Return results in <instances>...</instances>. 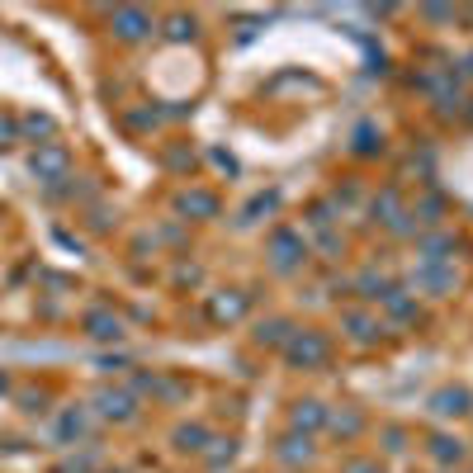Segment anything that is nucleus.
Wrapping results in <instances>:
<instances>
[{"label": "nucleus", "mask_w": 473, "mask_h": 473, "mask_svg": "<svg viewBox=\"0 0 473 473\" xmlns=\"http://www.w3.org/2000/svg\"><path fill=\"white\" fill-rule=\"evenodd\" d=\"M317 247H322L327 256H337V251H341L346 242H341V236H337V232H322V236H317Z\"/></svg>", "instance_id": "7c9ffc66"}, {"label": "nucleus", "mask_w": 473, "mask_h": 473, "mask_svg": "<svg viewBox=\"0 0 473 473\" xmlns=\"http://www.w3.org/2000/svg\"><path fill=\"white\" fill-rule=\"evenodd\" d=\"M378 307H384V317L398 322V327H417L421 322V303L412 289H402V284H388V294L378 298Z\"/></svg>", "instance_id": "20e7f679"}, {"label": "nucleus", "mask_w": 473, "mask_h": 473, "mask_svg": "<svg viewBox=\"0 0 473 473\" xmlns=\"http://www.w3.org/2000/svg\"><path fill=\"white\" fill-rule=\"evenodd\" d=\"M455 76H473V53H468V57L459 62V71H455Z\"/></svg>", "instance_id": "473e14b6"}, {"label": "nucleus", "mask_w": 473, "mask_h": 473, "mask_svg": "<svg viewBox=\"0 0 473 473\" xmlns=\"http://www.w3.org/2000/svg\"><path fill=\"white\" fill-rule=\"evenodd\" d=\"M355 152H360V156H374V152H384V137H378L374 128H360V133H355Z\"/></svg>", "instance_id": "393cba45"}, {"label": "nucleus", "mask_w": 473, "mask_h": 473, "mask_svg": "<svg viewBox=\"0 0 473 473\" xmlns=\"http://www.w3.org/2000/svg\"><path fill=\"white\" fill-rule=\"evenodd\" d=\"M341 327H346V337L355 346H374L378 337H384V317L369 313V307H350V313H341Z\"/></svg>", "instance_id": "423d86ee"}, {"label": "nucleus", "mask_w": 473, "mask_h": 473, "mask_svg": "<svg viewBox=\"0 0 473 473\" xmlns=\"http://www.w3.org/2000/svg\"><path fill=\"white\" fill-rule=\"evenodd\" d=\"M176 208L189 213V218H213V213H218V195H208V189H185L176 199Z\"/></svg>", "instance_id": "a211bd4d"}, {"label": "nucleus", "mask_w": 473, "mask_h": 473, "mask_svg": "<svg viewBox=\"0 0 473 473\" xmlns=\"http://www.w3.org/2000/svg\"><path fill=\"white\" fill-rule=\"evenodd\" d=\"M24 133H29V137H47V133H53V118H47V114H24Z\"/></svg>", "instance_id": "bb28decb"}, {"label": "nucleus", "mask_w": 473, "mask_h": 473, "mask_svg": "<svg viewBox=\"0 0 473 473\" xmlns=\"http://www.w3.org/2000/svg\"><path fill=\"white\" fill-rule=\"evenodd\" d=\"M289 426H294V431H303V436H313V431H322V426H327V408H322L317 398H303V402H294V408H289Z\"/></svg>", "instance_id": "9b49d317"}, {"label": "nucleus", "mask_w": 473, "mask_h": 473, "mask_svg": "<svg viewBox=\"0 0 473 473\" xmlns=\"http://www.w3.org/2000/svg\"><path fill=\"white\" fill-rule=\"evenodd\" d=\"M242 313H247V294H236V289L208 298V317H213V322H236Z\"/></svg>", "instance_id": "f3484780"}, {"label": "nucleus", "mask_w": 473, "mask_h": 473, "mask_svg": "<svg viewBox=\"0 0 473 473\" xmlns=\"http://www.w3.org/2000/svg\"><path fill=\"white\" fill-rule=\"evenodd\" d=\"M355 289H360V298H369V303H378V298H384V294H388V279H384V275H378V270H365L360 279H355Z\"/></svg>", "instance_id": "5701e85b"}, {"label": "nucleus", "mask_w": 473, "mask_h": 473, "mask_svg": "<svg viewBox=\"0 0 473 473\" xmlns=\"http://www.w3.org/2000/svg\"><path fill=\"white\" fill-rule=\"evenodd\" d=\"M384 449H388V455H402V449H408V431H402V426H388V431H384Z\"/></svg>", "instance_id": "cd10ccee"}, {"label": "nucleus", "mask_w": 473, "mask_h": 473, "mask_svg": "<svg viewBox=\"0 0 473 473\" xmlns=\"http://www.w3.org/2000/svg\"><path fill=\"white\" fill-rule=\"evenodd\" d=\"M19 142V128H15V118H0V147H15Z\"/></svg>", "instance_id": "c756f323"}, {"label": "nucleus", "mask_w": 473, "mask_h": 473, "mask_svg": "<svg viewBox=\"0 0 473 473\" xmlns=\"http://www.w3.org/2000/svg\"><path fill=\"white\" fill-rule=\"evenodd\" d=\"M275 204H279V195H275V189H270V195H256V199L242 208V218H236V223H242V227H251V223H260V213H275Z\"/></svg>", "instance_id": "4be33fe9"}, {"label": "nucleus", "mask_w": 473, "mask_h": 473, "mask_svg": "<svg viewBox=\"0 0 473 473\" xmlns=\"http://www.w3.org/2000/svg\"><path fill=\"white\" fill-rule=\"evenodd\" d=\"M341 473H384V464H378V459H350Z\"/></svg>", "instance_id": "c85d7f7f"}, {"label": "nucleus", "mask_w": 473, "mask_h": 473, "mask_svg": "<svg viewBox=\"0 0 473 473\" xmlns=\"http://www.w3.org/2000/svg\"><path fill=\"white\" fill-rule=\"evenodd\" d=\"M166 38H171V43H185V38H195V19L176 15L171 24H166Z\"/></svg>", "instance_id": "a878e982"}, {"label": "nucleus", "mask_w": 473, "mask_h": 473, "mask_svg": "<svg viewBox=\"0 0 473 473\" xmlns=\"http://www.w3.org/2000/svg\"><path fill=\"white\" fill-rule=\"evenodd\" d=\"M426 455H431L436 464H464L468 459V449H464V440L459 436H431V440H426Z\"/></svg>", "instance_id": "2eb2a0df"}, {"label": "nucleus", "mask_w": 473, "mask_h": 473, "mask_svg": "<svg viewBox=\"0 0 473 473\" xmlns=\"http://www.w3.org/2000/svg\"><path fill=\"white\" fill-rule=\"evenodd\" d=\"M208 426H199V421H189V426H176V449H185V455H204L208 449Z\"/></svg>", "instance_id": "aec40b11"}, {"label": "nucleus", "mask_w": 473, "mask_h": 473, "mask_svg": "<svg viewBox=\"0 0 473 473\" xmlns=\"http://www.w3.org/2000/svg\"><path fill=\"white\" fill-rule=\"evenodd\" d=\"M468 388H459V384H449V388H436L431 393V417H464L468 412Z\"/></svg>", "instance_id": "ddd939ff"}, {"label": "nucleus", "mask_w": 473, "mask_h": 473, "mask_svg": "<svg viewBox=\"0 0 473 473\" xmlns=\"http://www.w3.org/2000/svg\"><path fill=\"white\" fill-rule=\"evenodd\" d=\"M327 431L341 436V440H355V436L365 431V417L355 412V408H346V412H331V408H327Z\"/></svg>", "instance_id": "6ab92c4d"}, {"label": "nucleus", "mask_w": 473, "mask_h": 473, "mask_svg": "<svg viewBox=\"0 0 473 473\" xmlns=\"http://www.w3.org/2000/svg\"><path fill=\"white\" fill-rule=\"evenodd\" d=\"M90 426H95L90 408H66L57 417V440H81V436H90Z\"/></svg>", "instance_id": "4468645a"}, {"label": "nucleus", "mask_w": 473, "mask_h": 473, "mask_svg": "<svg viewBox=\"0 0 473 473\" xmlns=\"http://www.w3.org/2000/svg\"><path fill=\"white\" fill-rule=\"evenodd\" d=\"M317 455V445H313V436H303V431H289L279 445H275V459L279 464H289V468H298V464H307Z\"/></svg>", "instance_id": "9d476101"}, {"label": "nucleus", "mask_w": 473, "mask_h": 473, "mask_svg": "<svg viewBox=\"0 0 473 473\" xmlns=\"http://www.w3.org/2000/svg\"><path fill=\"white\" fill-rule=\"evenodd\" d=\"M236 455V440H208V449H204V459L213 464V468H218V464H227Z\"/></svg>", "instance_id": "b1692460"}, {"label": "nucleus", "mask_w": 473, "mask_h": 473, "mask_svg": "<svg viewBox=\"0 0 473 473\" xmlns=\"http://www.w3.org/2000/svg\"><path fill=\"white\" fill-rule=\"evenodd\" d=\"M284 360H289L294 369H322L331 360V341L322 337V331H294L289 346H284Z\"/></svg>", "instance_id": "f03ea898"}, {"label": "nucleus", "mask_w": 473, "mask_h": 473, "mask_svg": "<svg viewBox=\"0 0 473 473\" xmlns=\"http://www.w3.org/2000/svg\"><path fill=\"white\" fill-rule=\"evenodd\" d=\"M266 256H270V270H275V275H294L303 260H307V236L294 232V227H275Z\"/></svg>", "instance_id": "f257e3e1"}, {"label": "nucleus", "mask_w": 473, "mask_h": 473, "mask_svg": "<svg viewBox=\"0 0 473 473\" xmlns=\"http://www.w3.org/2000/svg\"><path fill=\"white\" fill-rule=\"evenodd\" d=\"M95 417L105 421H137V398L128 388H100V398H95Z\"/></svg>", "instance_id": "39448f33"}, {"label": "nucleus", "mask_w": 473, "mask_h": 473, "mask_svg": "<svg viewBox=\"0 0 473 473\" xmlns=\"http://www.w3.org/2000/svg\"><path fill=\"white\" fill-rule=\"evenodd\" d=\"M369 218H374V223H384L388 232H398V223L408 218V204H402L398 189H378L374 204H369Z\"/></svg>", "instance_id": "1a4fd4ad"}, {"label": "nucleus", "mask_w": 473, "mask_h": 473, "mask_svg": "<svg viewBox=\"0 0 473 473\" xmlns=\"http://www.w3.org/2000/svg\"><path fill=\"white\" fill-rule=\"evenodd\" d=\"M86 331H90L95 341H118V337H124V322H118L109 307H90V313H86Z\"/></svg>", "instance_id": "dca6fc26"}, {"label": "nucleus", "mask_w": 473, "mask_h": 473, "mask_svg": "<svg viewBox=\"0 0 473 473\" xmlns=\"http://www.w3.org/2000/svg\"><path fill=\"white\" fill-rule=\"evenodd\" d=\"M34 176L47 189H57L66 180V147H57V142H43V147L34 152Z\"/></svg>", "instance_id": "0eeeda50"}, {"label": "nucleus", "mask_w": 473, "mask_h": 473, "mask_svg": "<svg viewBox=\"0 0 473 473\" xmlns=\"http://www.w3.org/2000/svg\"><path fill=\"white\" fill-rule=\"evenodd\" d=\"M449 251H455V236H449V232H426L417 242L421 260H449Z\"/></svg>", "instance_id": "412c9836"}, {"label": "nucleus", "mask_w": 473, "mask_h": 473, "mask_svg": "<svg viewBox=\"0 0 473 473\" xmlns=\"http://www.w3.org/2000/svg\"><path fill=\"white\" fill-rule=\"evenodd\" d=\"M294 331H298V327H294L289 317H266V322L256 327V346H260V350H284Z\"/></svg>", "instance_id": "f8f14e48"}, {"label": "nucleus", "mask_w": 473, "mask_h": 473, "mask_svg": "<svg viewBox=\"0 0 473 473\" xmlns=\"http://www.w3.org/2000/svg\"><path fill=\"white\" fill-rule=\"evenodd\" d=\"M421 15H426V19H436V24H445V19H455V10H449V5H426Z\"/></svg>", "instance_id": "2f4dec72"}, {"label": "nucleus", "mask_w": 473, "mask_h": 473, "mask_svg": "<svg viewBox=\"0 0 473 473\" xmlns=\"http://www.w3.org/2000/svg\"><path fill=\"white\" fill-rule=\"evenodd\" d=\"M455 266L449 260H417V270H412V294H431V298H445V294H455Z\"/></svg>", "instance_id": "7ed1b4c3"}, {"label": "nucleus", "mask_w": 473, "mask_h": 473, "mask_svg": "<svg viewBox=\"0 0 473 473\" xmlns=\"http://www.w3.org/2000/svg\"><path fill=\"white\" fill-rule=\"evenodd\" d=\"M114 34L124 38V43L147 38V34H152V15L137 10V5H118V10H114Z\"/></svg>", "instance_id": "6e6552de"}]
</instances>
